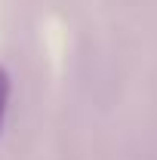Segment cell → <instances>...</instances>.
<instances>
[{
	"label": "cell",
	"instance_id": "obj_1",
	"mask_svg": "<svg viewBox=\"0 0 157 160\" xmlns=\"http://www.w3.org/2000/svg\"><path fill=\"white\" fill-rule=\"evenodd\" d=\"M6 102H9V74L0 68V126H3V114H6Z\"/></svg>",
	"mask_w": 157,
	"mask_h": 160
}]
</instances>
